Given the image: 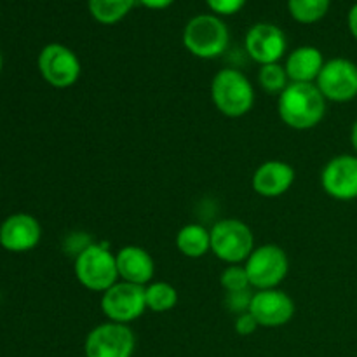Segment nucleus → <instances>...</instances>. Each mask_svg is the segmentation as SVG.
<instances>
[{
    "label": "nucleus",
    "instance_id": "1",
    "mask_svg": "<svg viewBox=\"0 0 357 357\" xmlns=\"http://www.w3.org/2000/svg\"><path fill=\"white\" fill-rule=\"evenodd\" d=\"M326 103L316 84L291 82L278 96V114L288 128L307 131L323 122Z\"/></svg>",
    "mask_w": 357,
    "mask_h": 357
},
{
    "label": "nucleus",
    "instance_id": "2",
    "mask_svg": "<svg viewBox=\"0 0 357 357\" xmlns=\"http://www.w3.org/2000/svg\"><path fill=\"white\" fill-rule=\"evenodd\" d=\"M211 100L225 117H244L253 110L255 87L241 70L222 68L211 80Z\"/></svg>",
    "mask_w": 357,
    "mask_h": 357
},
{
    "label": "nucleus",
    "instance_id": "3",
    "mask_svg": "<svg viewBox=\"0 0 357 357\" xmlns=\"http://www.w3.org/2000/svg\"><path fill=\"white\" fill-rule=\"evenodd\" d=\"M229 28L216 14H199L185 24L183 45L195 58H218L229 47Z\"/></svg>",
    "mask_w": 357,
    "mask_h": 357
},
{
    "label": "nucleus",
    "instance_id": "4",
    "mask_svg": "<svg viewBox=\"0 0 357 357\" xmlns=\"http://www.w3.org/2000/svg\"><path fill=\"white\" fill-rule=\"evenodd\" d=\"M75 278L86 289L105 293L119 282L117 258L103 244H87L75 258Z\"/></svg>",
    "mask_w": 357,
    "mask_h": 357
},
{
    "label": "nucleus",
    "instance_id": "5",
    "mask_svg": "<svg viewBox=\"0 0 357 357\" xmlns=\"http://www.w3.org/2000/svg\"><path fill=\"white\" fill-rule=\"evenodd\" d=\"M209 232H211V253L225 264H244L248 257L253 253V230L243 220H220Z\"/></svg>",
    "mask_w": 357,
    "mask_h": 357
},
{
    "label": "nucleus",
    "instance_id": "6",
    "mask_svg": "<svg viewBox=\"0 0 357 357\" xmlns=\"http://www.w3.org/2000/svg\"><path fill=\"white\" fill-rule=\"evenodd\" d=\"M244 268L250 278L251 288L274 289L279 288L289 272V258L278 244H264L255 248L253 253L244 261Z\"/></svg>",
    "mask_w": 357,
    "mask_h": 357
},
{
    "label": "nucleus",
    "instance_id": "7",
    "mask_svg": "<svg viewBox=\"0 0 357 357\" xmlns=\"http://www.w3.org/2000/svg\"><path fill=\"white\" fill-rule=\"evenodd\" d=\"M42 79L56 89H68L75 86L82 73V65L75 52L66 45L52 42L40 51L37 59Z\"/></svg>",
    "mask_w": 357,
    "mask_h": 357
},
{
    "label": "nucleus",
    "instance_id": "8",
    "mask_svg": "<svg viewBox=\"0 0 357 357\" xmlns=\"http://www.w3.org/2000/svg\"><path fill=\"white\" fill-rule=\"evenodd\" d=\"M136 337L129 324L107 321L87 333L84 342L86 357H132Z\"/></svg>",
    "mask_w": 357,
    "mask_h": 357
},
{
    "label": "nucleus",
    "instance_id": "9",
    "mask_svg": "<svg viewBox=\"0 0 357 357\" xmlns=\"http://www.w3.org/2000/svg\"><path fill=\"white\" fill-rule=\"evenodd\" d=\"M101 310L112 323L131 324L145 314V286L119 281L101 293Z\"/></svg>",
    "mask_w": 357,
    "mask_h": 357
},
{
    "label": "nucleus",
    "instance_id": "10",
    "mask_svg": "<svg viewBox=\"0 0 357 357\" xmlns=\"http://www.w3.org/2000/svg\"><path fill=\"white\" fill-rule=\"evenodd\" d=\"M326 101L349 103L357 98V65L347 58H333L324 63L316 80Z\"/></svg>",
    "mask_w": 357,
    "mask_h": 357
},
{
    "label": "nucleus",
    "instance_id": "11",
    "mask_svg": "<svg viewBox=\"0 0 357 357\" xmlns=\"http://www.w3.org/2000/svg\"><path fill=\"white\" fill-rule=\"evenodd\" d=\"M321 187L337 201L357 199V155L342 153L328 160L321 171Z\"/></svg>",
    "mask_w": 357,
    "mask_h": 357
},
{
    "label": "nucleus",
    "instance_id": "12",
    "mask_svg": "<svg viewBox=\"0 0 357 357\" xmlns=\"http://www.w3.org/2000/svg\"><path fill=\"white\" fill-rule=\"evenodd\" d=\"M250 312L260 328H279L293 319L295 302L288 293L279 288L260 289L253 293Z\"/></svg>",
    "mask_w": 357,
    "mask_h": 357
},
{
    "label": "nucleus",
    "instance_id": "13",
    "mask_svg": "<svg viewBox=\"0 0 357 357\" xmlns=\"http://www.w3.org/2000/svg\"><path fill=\"white\" fill-rule=\"evenodd\" d=\"M244 45L250 58L261 66L281 61L288 42L284 31L279 26L272 23H257L248 30Z\"/></svg>",
    "mask_w": 357,
    "mask_h": 357
},
{
    "label": "nucleus",
    "instance_id": "14",
    "mask_svg": "<svg viewBox=\"0 0 357 357\" xmlns=\"http://www.w3.org/2000/svg\"><path fill=\"white\" fill-rule=\"evenodd\" d=\"M40 239V223L28 213H14L0 223V246L9 253H28Z\"/></svg>",
    "mask_w": 357,
    "mask_h": 357
},
{
    "label": "nucleus",
    "instance_id": "15",
    "mask_svg": "<svg viewBox=\"0 0 357 357\" xmlns=\"http://www.w3.org/2000/svg\"><path fill=\"white\" fill-rule=\"evenodd\" d=\"M295 183V169L284 160H267L253 173V190L260 197L275 199L284 195Z\"/></svg>",
    "mask_w": 357,
    "mask_h": 357
},
{
    "label": "nucleus",
    "instance_id": "16",
    "mask_svg": "<svg viewBox=\"0 0 357 357\" xmlns=\"http://www.w3.org/2000/svg\"><path fill=\"white\" fill-rule=\"evenodd\" d=\"M117 258L119 279L131 284L146 286L155 274V261L152 255L142 246H124L115 255Z\"/></svg>",
    "mask_w": 357,
    "mask_h": 357
},
{
    "label": "nucleus",
    "instance_id": "17",
    "mask_svg": "<svg viewBox=\"0 0 357 357\" xmlns=\"http://www.w3.org/2000/svg\"><path fill=\"white\" fill-rule=\"evenodd\" d=\"M323 52L314 45H302L291 51L286 58L284 68L289 77V82L316 84L321 70L324 66Z\"/></svg>",
    "mask_w": 357,
    "mask_h": 357
},
{
    "label": "nucleus",
    "instance_id": "18",
    "mask_svg": "<svg viewBox=\"0 0 357 357\" xmlns=\"http://www.w3.org/2000/svg\"><path fill=\"white\" fill-rule=\"evenodd\" d=\"M176 250L187 258H201L211 251V232L201 223H188L176 234Z\"/></svg>",
    "mask_w": 357,
    "mask_h": 357
},
{
    "label": "nucleus",
    "instance_id": "19",
    "mask_svg": "<svg viewBox=\"0 0 357 357\" xmlns=\"http://www.w3.org/2000/svg\"><path fill=\"white\" fill-rule=\"evenodd\" d=\"M138 0H89V13L101 24H115L124 20Z\"/></svg>",
    "mask_w": 357,
    "mask_h": 357
},
{
    "label": "nucleus",
    "instance_id": "20",
    "mask_svg": "<svg viewBox=\"0 0 357 357\" xmlns=\"http://www.w3.org/2000/svg\"><path fill=\"white\" fill-rule=\"evenodd\" d=\"M146 310L152 312H169L178 303V291L173 284L164 281L150 282L145 286Z\"/></svg>",
    "mask_w": 357,
    "mask_h": 357
},
{
    "label": "nucleus",
    "instance_id": "21",
    "mask_svg": "<svg viewBox=\"0 0 357 357\" xmlns=\"http://www.w3.org/2000/svg\"><path fill=\"white\" fill-rule=\"evenodd\" d=\"M330 3L331 0H288V10L298 23L312 24L326 16Z\"/></svg>",
    "mask_w": 357,
    "mask_h": 357
},
{
    "label": "nucleus",
    "instance_id": "22",
    "mask_svg": "<svg viewBox=\"0 0 357 357\" xmlns=\"http://www.w3.org/2000/svg\"><path fill=\"white\" fill-rule=\"evenodd\" d=\"M258 84L268 94H281L289 86V77L286 73L284 65L271 63V65H261L258 70Z\"/></svg>",
    "mask_w": 357,
    "mask_h": 357
},
{
    "label": "nucleus",
    "instance_id": "23",
    "mask_svg": "<svg viewBox=\"0 0 357 357\" xmlns=\"http://www.w3.org/2000/svg\"><path fill=\"white\" fill-rule=\"evenodd\" d=\"M220 284L223 286L227 293L234 291H244V289H250V278H248V272L244 268V264L237 265H227L223 268V272L220 274Z\"/></svg>",
    "mask_w": 357,
    "mask_h": 357
},
{
    "label": "nucleus",
    "instance_id": "24",
    "mask_svg": "<svg viewBox=\"0 0 357 357\" xmlns=\"http://www.w3.org/2000/svg\"><path fill=\"white\" fill-rule=\"evenodd\" d=\"M251 298H253V293H251L250 289H244V291L227 293L225 305L230 312H236L237 316H239V314L250 312Z\"/></svg>",
    "mask_w": 357,
    "mask_h": 357
},
{
    "label": "nucleus",
    "instance_id": "25",
    "mask_svg": "<svg viewBox=\"0 0 357 357\" xmlns=\"http://www.w3.org/2000/svg\"><path fill=\"white\" fill-rule=\"evenodd\" d=\"M216 16H232L244 7L246 0H206Z\"/></svg>",
    "mask_w": 357,
    "mask_h": 357
},
{
    "label": "nucleus",
    "instance_id": "26",
    "mask_svg": "<svg viewBox=\"0 0 357 357\" xmlns=\"http://www.w3.org/2000/svg\"><path fill=\"white\" fill-rule=\"evenodd\" d=\"M234 328H236V331L241 335V337H250V335H253L255 331L260 328V324H258L257 319L251 316V312H244L237 316L236 323H234Z\"/></svg>",
    "mask_w": 357,
    "mask_h": 357
},
{
    "label": "nucleus",
    "instance_id": "27",
    "mask_svg": "<svg viewBox=\"0 0 357 357\" xmlns=\"http://www.w3.org/2000/svg\"><path fill=\"white\" fill-rule=\"evenodd\" d=\"M143 7L146 9H153V10H160V9H167L174 0H138Z\"/></svg>",
    "mask_w": 357,
    "mask_h": 357
},
{
    "label": "nucleus",
    "instance_id": "28",
    "mask_svg": "<svg viewBox=\"0 0 357 357\" xmlns=\"http://www.w3.org/2000/svg\"><path fill=\"white\" fill-rule=\"evenodd\" d=\"M347 24H349V30H351L352 37L357 40V3H354V6L351 7V10H349Z\"/></svg>",
    "mask_w": 357,
    "mask_h": 357
},
{
    "label": "nucleus",
    "instance_id": "29",
    "mask_svg": "<svg viewBox=\"0 0 357 357\" xmlns=\"http://www.w3.org/2000/svg\"><path fill=\"white\" fill-rule=\"evenodd\" d=\"M351 143H352V149H354L357 153V119L354 121V124H352V129H351Z\"/></svg>",
    "mask_w": 357,
    "mask_h": 357
},
{
    "label": "nucleus",
    "instance_id": "30",
    "mask_svg": "<svg viewBox=\"0 0 357 357\" xmlns=\"http://www.w3.org/2000/svg\"><path fill=\"white\" fill-rule=\"evenodd\" d=\"M3 68V58H2V52H0V72H2Z\"/></svg>",
    "mask_w": 357,
    "mask_h": 357
}]
</instances>
